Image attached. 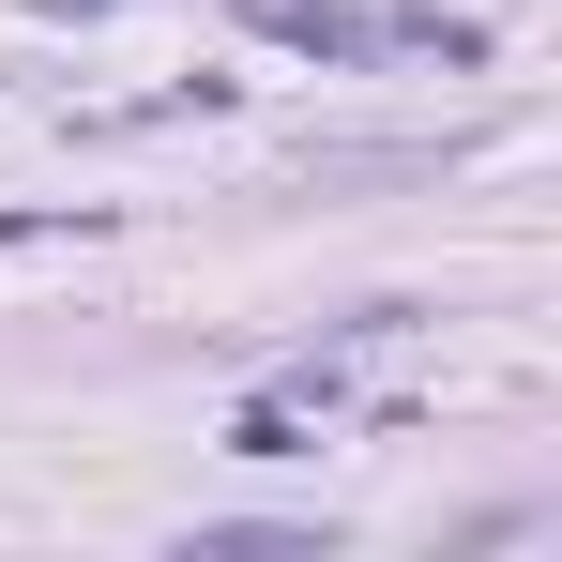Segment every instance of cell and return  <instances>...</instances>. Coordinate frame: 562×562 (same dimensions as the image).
Returning a JSON list of instances; mask_svg holds the SVG:
<instances>
[{
    "mask_svg": "<svg viewBox=\"0 0 562 562\" xmlns=\"http://www.w3.org/2000/svg\"><path fill=\"white\" fill-rule=\"evenodd\" d=\"M259 31H289V46H319V61H366V46H395V31H366V15H335V0H244Z\"/></svg>",
    "mask_w": 562,
    "mask_h": 562,
    "instance_id": "6da1fadb",
    "label": "cell"
}]
</instances>
